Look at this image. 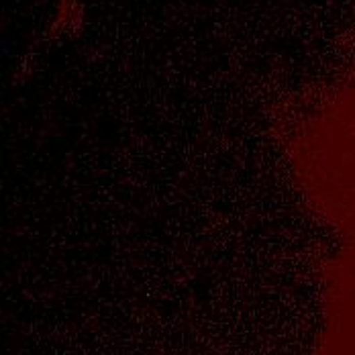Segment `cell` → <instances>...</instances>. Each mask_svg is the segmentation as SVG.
<instances>
[{"label":"cell","instance_id":"obj_1","mask_svg":"<svg viewBox=\"0 0 355 355\" xmlns=\"http://www.w3.org/2000/svg\"><path fill=\"white\" fill-rule=\"evenodd\" d=\"M300 166L319 211L355 233V92L327 112L300 145Z\"/></svg>","mask_w":355,"mask_h":355},{"label":"cell","instance_id":"obj_2","mask_svg":"<svg viewBox=\"0 0 355 355\" xmlns=\"http://www.w3.org/2000/svg\"><path fill=\"white\" fill-rule=\"evenodd\" d=\"M355 259V253H354ZM349 304H347V337H349V347L355 355V261L352 268V284H349Z\"/></svg>","mask_w":355,"mask_h":355}]
</instances>
